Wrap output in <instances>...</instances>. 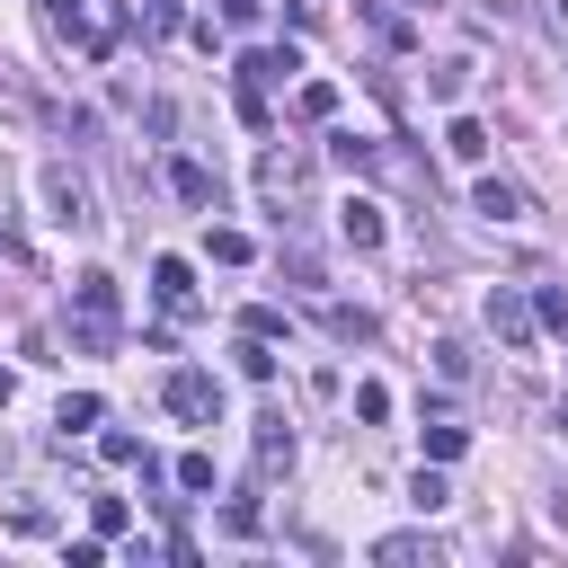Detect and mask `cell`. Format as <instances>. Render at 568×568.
<instances>
[{
    "mask_svg": "<svg viewBox=\"0 0 568 568\" xmlns=\"http://www.w3.org/2000/svg\"><path fill=\"white\" fill-rule=\"evenodd\" d=\"M532 328H568V293H559V284L532 293Z\"/></svg>",
    "mask_w": 568,
    "mask_h": 568,
    "instance_id": "cell-24",
    "label": "cell"
},
{
    "mask_svg": "<svg viewBox=\"0 0 568 568\" xmlns=\"http://www.w3.org/2000/svg\"><path fill=\"white\" fill-rule=\"evenodd\" d=\"M151 293H160V311H195V275H186V257H151Z\"/></svg>",
    "mask_w": 568,
    "mask_h": 568,
    "instance_id": "cell-11",
    "label": "cell"
},
{
    "mask_svg": "<svg viewBox=\"0 0 568 568\" xmlns=\"http://www.w3.org/2000/svg\"><path fill=\"white\" fill-rule=\"evenodd\" d=\"M240 373H248V382H275V355H266V337H240Z\"/></svg>",
    "mask_w": 568,
    "mask_h": 568,
    "instance_id": "cell-27",
    "label": "cell"
},
{
    "mask_svg": "<svg viewBox=\"0 0 568 568\" xmlns=\"http://www.w3.org/2000/svg\"><path fill=\"white\" fill-rule=\"evenodd\" d=\"M44 27L53 36H80V0H44Z\"/></svg>",
    "mask_w": 568,
    "mask_h": 568,
    "instance_id": "cell-31",
    "label": "cell"
},
{
    "mask_svg": "<svg viewBox=\"0 0 568 568\" xmlns=\"http://www.w3.org/2000/svg\"><path fill=\"white\" fill-rule=\"evenodd\" d=\"M178 488L204 497V488H213V453H178Z\"/></svg>",
    "mask_w": 568,
    "mask_h": 568,
    "instance_id": "cell-23",
    "label": "cell"
},
{
    "mask_svg": "<svg viewBox=\"0 0 568 568\" xmlns=\"http://www.w3.org/2000/svg\"><path fill=\"white\" fill-rule=\"evenodd\" d=\"M426 89H435V98H462V89H470V62H435Z\"/></svg>",
    "mask_w": 568,
    "mask_h": 568,
    "instance_id": "cell-25",
    "label": "cell"
},
{
    "mask_svg": "<svg viewBox=\"0 0 568 568\" xmlns=\"http://www.w3.org/2000/svg\"><path fill=\"white\" fill-rule=\"evenodd\" d=\"M444 151L479 169V160H488V124H470V115H453V124H444Z\"/></svg>",
    "mask_w": 568,
    "mask_h": 568,
    "instance_id": "cell-14",
    "label": "cell"
},
{
    "mask_svg": "<svg viewBox=\"0 0 568 568\" xmlns=\"http://www.w3.org/2000/svg\"><path fill=\"white\" fill-rule=\"evenodd\" d=\"M169 186H178V204H195V213H222V178H213L204 160H169Z\"/></svg>",
    "mask_w": 568,
    "mask_h": 568,
    "instance_id": "cell-5",
    "label": "cell"
},
{
    "mask_svg": "<svg viewBox=\"0 0 568 568\" xmlns=\"http://www.w3.org/2000/svg\"><path fill=\"white\" fill-rule=\"evenodd\" d=\"M470 213H488V222H524L532 195H524L515 178H479V186H470Z\"/></svg>",
    "mask_w": 568,
    "mask_h": 568,
    "instance_id": "cell-6",
    "label": "cell"
},
{
    "mask_svg": "<svg viewBox=\"0 0 568 568\" xmlns=\"http://www.w3.org/2000/svg\"><path fill=\"white\" fill-rule=\"evenodd\" d=\"M71 337H80V355H115V346H124L115 275H80V284H71Z\"/></svg>",
    "mask_w": 568,
    "mask_h": 568,
    "instance_id": "cell-1",
    "label": "cell"
},
{
    "mask_svg": "<svg viewBox=\"0 0 568 568\" xmlns=\"http://www.w3.org/2000/svg\"><path fill=\"white\" fill-rule=\"evenodd\" d=\"M240 328H248V337H266V346H275V337H284V311H275V302H248V311H240Z\"/></svg>",
    "mask_w": 568,
    "mask_h": 568,
    "instance_id": "cell-22",
    "label": "cell"
},
{
    "mask_svg": "<svg viewBox=\"0 0 568 568\" xmlns=\"http://www.w3.org/2000/svg\"><path fill=\"white\" fill-rule=\"evenodd\" d=\"M408 506H417V515H435V506H453V488H444V462H426V470L408 479Z\"/></svg>",
    "mask_w": 568,
    "mask_h": 568,
    "instance_id": "cell-17",
    "label": "cell"
},
{
    "mask_svg": "<svg viewBox=\"0 0 568 568\" xmlns=\"http://www.w3.org/2000/svg\"><path fill=\"white\" fill-rule=\"evenodd\" d=\"M337 231H346V248H382V204L373 195H346L337 204Z\"/></svg>",
    "mask_w": 568,
    "mask_h": 568,
    "instance_id": "cell-10",
    "label": "cell"
},
{
    "mask_svg": "<svg viewBox=\"0 0 568 568\" xmlns=\"http://www.w3.org/2000/svg\"><path fill=\"white\" fill-rule=\"evenodd\" d=\"M284 275H293V284H302V293H320V257H311V248H302V240H293V248H284Z\"/></svg>",
    "mask_w": 568,
    "mask_h": 568,
    "instance_id": "cell-26",
    "label": "cell"
},
{
    "mask_svg": "<svg viewBox=\"0 0 568 568\" xmlns=\"http://www.w3.org/2000/svg\"><path fill=\"white\" fill-rule=\"evenodd\" d=\"M293 115H302V124H328V115H337V89H328V80H302V89H293Z\"/></svg>",
    "mask_w": 568,
    "mask_h": 568,
    "instance_id": "cell-16",
    "label": "cell"
},
{
    "mask_svg": "<svg viewBox=\"0 0 568 568\" xmlns=\"http://www.w3.org/2000/svg\"><path fill=\"white\" fill-rule=\"evenodd\" d=\"M373 559H382V568H444L435 532H382V541H373Z\"/></svg>",
    "mask_w": 568,
    "mask_h": 568,
    "instance_id": "cell-7",
    "label": "cell"
},
{
    "mask_svg": "<svg viewBox=\"0 0 568 568\" xmlns=\"http://www.w3.org/2000/svg\"><path fill=\"white\" fill-rule=\"evenodd\" d=\"M240 124H248V133H266V89H257V80H240Z\"/></svg>",
    "mask_w": 568,
    "mask_h": 568,
    "instance_id": "cell-29",
    "label": "cell"
},
{
    "mask_svg": "<svg viewBox=\"0 0 568 568\" xmlns=\"http://www.w3.org/2000/svg\"><path fill=\"white\" fill-rule=\"evenodd\" d=\"M89 524H98V541H124L133 515H124V497H89Z\"/></svg>",
    "mask_w": 568,
    "mask_h": 568,
    "instance_id": "cell-21",
    "label": "cell"
},
{
    "mask_svg": "<svg viewBox=\"0 0 568 568\" xmlns=\"http://www.w3.org/2000/svg\"><path fill=\"white\" fill-rule=\"evenodd\" d=\"M178 9H186V0H151V36H169V27H178Z\"/></svg>",
    "mask_w": 568,
    "mask_h": 568,
    "instance_id": "cell-32",
    "label": "cell"
},
{
    "mask_svg": "<svg viewBox=\"0 0 568 568\" xmlns=\"http://www.w3.org/2000/svg\"><path fill=\"white\" fill-rule=\"evenodd\" d=\"M257 9H266V0H222V18H231V27H248Z\"/></svg>",
    "mask_w": 568,
    "mask_h": 568,
    "instance_id": "cell-33",
    "label": "cell"
},
{
    "mask_svg": "<svg viewBox=\"0 0 568 568\" xmlns=\"http://www.w3.org/2000/svg\"><path fill=\"white\" fill-rule=\"evenodd\" d=\"M213 257L222 266H248V231H213Z\"/></svg>",
    "mask_w": 568,
    "mask_h": 568,
    "instance_id": "cell-30",
    "label": "cell"
},
{
    "mask_svg": "<svg viewBox=\"0 0 568 568\" xmlns=\"http://www.w3.org/2000/svg\"><path fill=\"white\" fill-rule=\"evenodd\" d=\"M320 328H328L337 346H373V328H382V320H373L364 302H320Z\"/></svg>",
    "mask_w": 568,
    "mask_h": 568,
    "instance_id": "cell-8",
    "label": "cell"
},
{
    "mask_svg": "<svg viewBox=\"0 0 568 568\" xmlns=\"http://www.w3.org/2000/svg\"><path fill=\"white\" fill-rule=\"evenodd\" d=\"M53 426H62V435H89V426H98V399H89V390H71V399L53 408Z\"/></svg>",
    "mask_w": 568,
    "mask_h": 568,
    "instance_id": "cell-20",
    "label": "cell"
},
{
    "mask_svg": "<svg viewBox=\"0 0 568 568\" xmlns=\"http://www.w3.org/2000/svg\"><path fill=\"white\" fill-rule=\"evenodd\" d=\"M462 444H470V426H453V417L426 426V462H462Z\"/></svg>",
    "mask_w": 568,
    "mask_h": 568,
    "instance_id": "cell-18",
    "label": "cell"
},
{
    "mask_svg": "<svg viewBox=\"0 0 568 568\" xmlns=\"http://www.w3.org/2000/svg\"><path fill=\"white\" fill-rule=\"evenodd\" d=\"M364 27H373V36H382V44H408V18H399V9H390V0H364Z\"/></svg>",
    "mask_w": 568,
    "mask_h": 568,
    "instance_id": "cell-19",
    "label": "cell"
},
{
    "mask_svg": "<svg viewBox=\"0 0 568 568\" xmlns=\"http://www.w3.org/2000/svg\"><path fill=\"white\" fill-rule=\"evenodd\" d=\"M160 399H169L178 417H195V426H213V417H222V382H213L204 364H178V373L160 382Z\"/></svg>",
    "mask_w": 568,
    "mask_h": 568,
    "instance_id": "cell-2",
    "label": "cell"
},
{
    "mask_svg": "<svg viewBox=\"0 0 568 568\" xmlns=\"http://www.w3.org/2000/svg\"><path fill=\"white\" fill-rule=\"evenodd\" d=\"M302 186H311V160L302 151H266L257 160V195L275 204V222H284V204H302Z\"/></svg>",
    "mask_w": 568,
    "mask_h": 568,
    "instance_id": "cell-3",
    "label": "cell"
},
{
    "mask_svg": "<svg viewBox=\"0 0 568 568\" xmlns=\"http://www.w3.org/2000/svg\"><path fill=\"white\" fill-rule=\"evenodd\" d=\"M275 470H293V426L257 417V479H275Z\"/></svg>",
    "mask_w": 568,
    "mask_h": 568,
    "instance_id": "cell-12",
    "label": "cell"
},
{
    "mask_svg": "<svg viewBox=\"0 0 568 568\" xmlns=\"http://www.w3.org/2000/svg\"><path fill=\"white\" fill-rule=\"evenodd\" d=\"M355 417L382 426V417H390V390H382V382H355Z\"/></svg>",
    "mask_w": 568,
    "mask_h": 568,
    "instance_id": "cell-28",
    "label": "cell"
},
{
    "mask_svg": "<svg viewBox=\"0 0 568 568\" xmlns=\"http://www.w3.org/2000/svg\"><path fill=\"white\" fill-rule=\"evenodd\" d=\"M44 195H53V222H89V195L71 169H44Z\"/></svg>",
    "mask_w": 568,
    "mask_h": 568,
    "instance_id": "cell-13",
    "label": "cell"
},
{
    "mask_svg": "<svg viewBox=\"0 0 568 568\" xmlns=\"http://www.w3.org/2000/svg\"><path fill=\"white\" fill-rule=\"evenodd\" d=\"M488 328H497V346H532V293L497 284V293H488Z\"/></svg>",
    "mask_w": 568,
    "mask_h": 568,
    "instance_id": "cell-4",
    "label": "cell"
},
{
    "mask_svg": "<svg viewBox=\"0 0 568 568\" xmlns=\"http://www.w3.org/2000/svg\"><path fill=\"white\" fill-rule=\"evenodd\" d=\"M0 408H9V373H0Z\"/></svg>",
    "mask_w": 568,
    "mask_h": 568,
    "instance_id": "cell-34",
    "label": "cell"
},
{
    "mask_svg": "<svg viewBox=\"0 0 568 568\" xmlns=\"http://www.w3.org/2000/svg\"><path fill=\"white\" fill-rule=\"evenodd\" d=\"M328 160H337V169H355V178H373V169H382V151H373L364 133H328Z\"/></svg>",
    "mask_w": 568,
    "mask_h": 568,
    "instance_id": "cell-15",
    "label": "cell"
},
{
    "mask_svg": "<svg viewBox=\"0 0 568 568\" xmlns=\"http://www.w3.org/2000/svg\"><path fill=\"white\" fill-rule=\"evenodd\" d=\"M293 71H302L293 44H257V53H240V80H257V89H275V80H293Z\"/></svg>",
    "mask_w": 568,
    "mask_h": 568,
    "instance_id": "cell-9",
    "label": "cell"
}]
</instances>
